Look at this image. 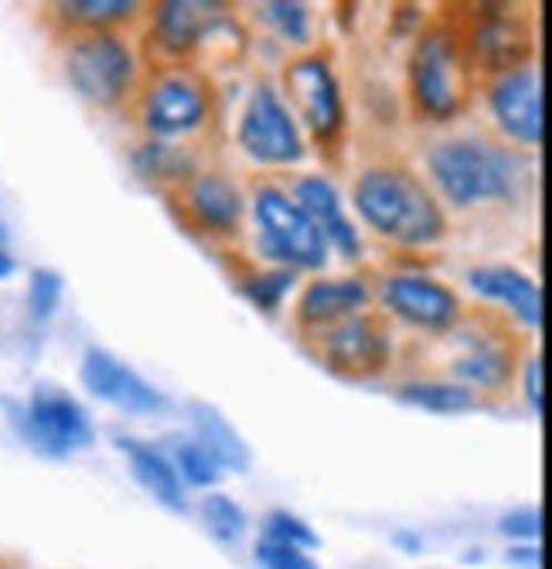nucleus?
Returning a JSON list of instances; mask_svg holds the SVG:
<instances>
[{
    "label": "nucleus",
    "instance_id": "5",
    "mask_svg": "<svg viewBox=\"0 0 552 569\" xmlns=\"http://www.w3.org/2000/svg\"><path fill=\"white\" fill-rule=\"evenodd\" d=\"M21 440L48 460H66L96 443L89 409L59 386H34L18 412Z\"/></svg>",
    "mask_w": 552,
    "mask_h": 569
},
{
    "label": "nucleus",
    "instance_id": "34",
    "mask_svg": "<svg viewBox=\"0 0 552 569\" xmlns=\"http://www.w3.org/2000/svg\"><path fill=\"white\" fill-rule=\"evenodd\" d=\"M522 382H525V402H529V409L535 412V420H542L545 417V358L542 355H532L525 361Z\"/></svg>",
    "mask_w": 552,
    "mask_h": 569
},
{
    "label": "nucleus",
    "instance_id": "19",
    "mask_svg": "<svg viewBox=\"0 0 552 569\" xmlns=\"http://www.w3.org/2000/svg\"><path fill=\"white\" fill-rule=\"evenodd\" d=\"M372 293L359 277H341V280H314L304 287L297 300V325L308 331H328L348 318H359L369 307Z\"/></svg>",
    "mask_w": 552,
    "mask_h": 569
},
{
    "label": "nucleus",
    "instance_id": "35",
    "mask_svg": "<svg viewBox=\"0 0 552 569\" xmlns=\"http://www.w3.org/2000/svg\"><path fill=\"white\" fill-rule=\"evenodd\" d=\"M18 273V256L11 249V229L0 222V283Z\"/></svg>",
    "mask_w": 552,
    "mask_h": 569
},
{
    "label": "nucleus",
    "instance_id": "27",
    "mask_svg": "<svg viewBox=\"0 0 552 569\" xmlns=\"http://www.w3.org/2000/svg\"><path fill=\"white\" fill-rule=\"evenodd\" d=\"M297 283V273L293 270H283V267H270V270H253L239 280V293L253 303L263 315H277L283 307V300L290 297Z\"/></svg>",
    "mask_w": 552,
    "mask_h": 569
},
{
    "label": "nucleus",
    "instance_id": "23",
    "mask_svg": "<svg viewBox=\"0 0 552 569\" xmlns=\"http://www.w3.org/2000/svg\"><path fill=\"white\" fill-rule=\"evenodd\" d=\"M395 399L433 417H461L478 409V396L458 382H407L395 389Z\"/></svg>",
    "mask_w": 552,
    "mask_h": 569
},
{
    "label": "nucleus",
    "instance_id": "1",
    "mask_svg": "<svg viewBox=\"0 0 552 569\" xmlns=\"http://www.w3.org/2000/svg\"><path fill=\"white\" fill-rule=\"evenodd\" d=\"M351 201L362 222L395 246L423 249L446 236L436 194L407 168H369L351 188Z\"/></svg>",
    "mask_w": 552,
    "mask_h": 569
},
{
    "label": "nucleus",
    "instance_id": "25",
    "mask_svg": "<svg viewBox=\"0 0 552 569\" xmlns=\"http://www.w3.org/2000/svg\"><path fill=\"white\" fill-rule=\"evenodd\" d=\"M171 447L164 450L174 463V471L181 478L184 488H215L222 481V468L215 463V457L191 437H171Z\"/></svg>",
    "mask_w": 552,
    "mask_h": 569
},
{
    "label": "nucleus",
    "instance_id": "21",
    "mask_svg": "<svg viewBox=\"0 0 552 569\" xmlns=\"http://www.w3.org/2000/svg\"><path fill=\"white\" fill-rule=\"evenodd\" d=\"M188 423H191V440L202 443L222 471L245 475L253 468V450L242 440V433L232 427V420L212 402H188Z\"/></svg>",
    "mask_w": 552,
    "mask_h": 569
},
{
    "label": "nucleus",
    "instance_id": "10",
    "mask_svg": "<svg viewBox=\"0 0 552 569\" xmlns=\"http://www.w3.org/2000/svg\"><path fill=\"white\" fill-rule=\"evenodd\" d=\"M283 86L293 102V117L308 123V130L321 143H334L344 133V99L331 66L318 56H304L290 62L283 72Z\"/></svg>",
    "mask_w": 552,
    "mask_h": 569
},
{
    "label": "nucleus",
    "instance_id": "20",
    "mask_svg": "<svg viewBox=\"0 0 552 569\" xmlns=\"http://www.w3.org/2000/svg\"><path fill=\"white\" fill-rule=\"evenodd\" d=\"M117 447H120V453L130 463L133 481L150 498H154L164 511H171V515H184L188 511V491H184V485H181V478L174 471L171 457L161 447L147 443V440H137V437H123V433H117Z\"/></svg>",
    "mask_w": 552,
    "mask_h": 569
},
{
    "label": "nucleus",
    "instance_id": "37",
    "mask_svg": "<svg viewBox=\"0 0 552 569\" xmlns=\"http://www.w3.org/2000/svg\"><path fill=\"white\" fill-rule=\"evenodd\" d=\"M395 546H403L407 552H420V546H423V542H420L413 532H399V536H395Z\"/></svg>",
    "mask_w": 552,
    "mask_h": 569
},
{
    "label": "nucleus",
    "instance_id": "11",
    "mask_svg": "<svg viewBox=\"0 0 552 569\" xmlns=\"http://www.w3.org/2000/svg\"><path fill=\"white\" fill-rule=\"evenodd\" d=\"M382 307L416 331L443 335L461 321V297L426 273H392L382 280Z\"/></svg>",
    "mask_w": 552,
    "mask_h": 569
},
{
    "label": "nucleus",
    "instance_id": "16",
    "mask_svg": "<svg viewBox=\"0 0 552 569\" xmlns=\"http://www.w3.org/2000/svg\"><path fill=\"white\" fill-rule=\"evenodd\" d=\"M468 287H471L478 297L494 300V303L505 307L522 328L542 331V321H545L542 287H539L532 277H525L522 270L505 267V263L474 267V270H468Z\"/></svg>",
    "mask_w": 552,
    "mask_h": 569
},
{
    "label": "nucleus",
    "instance_id": "14",
    "mask_svg": "<svg viewBox=\"0 0 552 569\" xmlns=\"http://www.w3.org/2000/svg\"><path fill=\"white\" fill-rule=\"evenodd\" d=\"M468 56L484 72H515L532 66L535 56V34L529 21L505 14V11H484V18L471 28L468 38Z\"/></svg>",
    "mask_w": 552,
    "mask_h": 569
},
{
    "label": "nucleus",
    "instance_id": "28",
    "mask_svg": "<svg viewBox=\"0 0 552 569\" xmlns=\"http://www.w3.org/2000/svg\"><path fill=\"white\" fill-rule=\"evenodd\" d=\"M202 522H205L209 536L222 546H235L249 529L242 505L232 501L229 495H219V491H209L202 498Z\"/></svg>",
    "mask_w": 552,
    "mask_h": 569
},
{
    "label": "nucleus",
    "instance_id": "6",
    "mask_svg": "<svg viewBox=\"0 0 552 569\" xmlns=\"http://www.w3.org/2000/svg\"><path fill=\"white\" fill-rule=\"evenodd\" d=\"M66 79L92 107H117L137 79V59L120 34L89 31L66 51Z\"/></svg>",
    "mask_w": 552,
    "mask_h": 569
},
{
    "label": "nucleus",
    "instance_id": "22",
    "mask_svg": "<svg viewBox=\"0 0 552 569\" xmlns=\"http://www.w3.org/2000/svg\"><path fill=\"white\" fill-rule=\"evenodd\" d=\"M450 376L458 379V386L464 389H481V392H501L512 382V355L505 345H474L468 355L450 361Z\"/></svg>",
    "mask_w": 552,
    "mask_h": 569
},
{
    "label": "nucleus",
    "instance_id": "29",
    "mask_svg": "<svg viewBox=\"0 0 552 569\" xmlns=\"http://www.w3.org/2000/svg\"><path fill=\"white\" fill-rule=\"evenodd\" d=\"M62 297H66V277L52 267H38L31 270L28 277V293H24V303H28V315L34 325H48L62 307Z\"/></svg>",
    "mask_w": 552,
    "mask_h": 569
},
{
    "label": "nucleus",
    "instance_id": "32",
    "mask_svg": "<svg viewBox=\"0 0 552 569\" xmlns=\"http://www.w3.org/2000/svg\"><path fill=\"white\" fill-rule=\"evenodd\" d=\"M253 552H257V562H260L263 569H321V566L311 559V552L293 549V546H283V542H273V539H267V536L257 539Z\"/></svg>",
    "mask_w": 552,
    "mask_h": 569
},
{
    "label": "nucleus",
    "instance_id": "36",
    "mask_svg": "<svg viewBox=\"0 0 552 569\" xmlns=\"http://www.w3.org/2000/svg\"><path fill=\"white\" fill-rule=\"evenodd\" d=\"M509 559H512V562H519V566L539 569V566H542V549H539V542H535V546H519V549H512V552H509Z\"/></svg>",
    "mask_w": 552,
    "mask_h": 569
},
{
    "label": "nucleus",
    "instance_id": "12",
    "mask_svg": "<svg viewBox=\"0 0 552 569\" xmlns=\"http://www.w3.org/2000/svg\"><path fill=\"white\" fill-rule=\"evenodd\" d=\"M488 107L498 130L522 147H542L545 140V96H542V72L535 66L498 76Z\"/></svg>",
    "mask_w": 552,
    "mask_h": 569
},
{
    "label": "nucleus",
    "instance_id": "18",
    "mask_svg": "<svg viewBox=\"0 0 552 569\" xmlns=\"http://www.w3.org/2000/svg\"><path fill=\"white\" fill-rule=\"evenodd\" d=\"M225 4L215 0H164L154 11V41L164 56H188L205 44L209 34L225 21Z\"/></svg>",
    "mask_w": 552,
    "mask_h": 569
},
{
    "label": "nucleus",
    "instance_id": "24",
    "mask_svg": "<svg viewBox=\"0 0 552 569\" xmlns=\"http://www.w3.org/2000/svg\"><path fill=\"white\" fill-rule=\"evenodd\" d=\"M59 18L76 24V28H89V31H110L123 21H130L140 4L137 0H62L56 4Z\"/></svg>",
    "mask_w": 552,
    "mask_h": 569
},
{
    "label": "nucleus",
    "instance_id": "33",
    "mask_svg": "<svg viewBox=\"0 0 552 569\" xmlns=\"http://www.w3.org/2000/svg\"><path fill=\"white\" fill-rule=\"evenodd\" d=\"M501 536H509L515 542H525V546H535L542 539V511L535 505H525V508H515L509 515H501L498 522Z\"/></svg>",
    "mask_w": 552,
    "mask_h": 569
},
{
    "label": "nucleus",
    "instance_id": "2",
    "mask_svg": "<svg viewBox=\"0 0 552 569\" xmlns=\"http://www.w3.org/2000/svg\"><path fill=\"white\" fill-rule=\"evenodd\" d=\"M430 178L454 209H474L484 201H509L519 188V161L484 140H443L426 158Z\"/></svg>",
    "mask_w": 552,
    "mask_h": 569
},
{
    "label": "nucleus",
    "instance_id": "7",
    "mask_svg": "<svg viewBox=\"0 0 552 569\" xmlns=\"http://www.w3.org/2000/svg\"><path fill=\"white\" fill-rule=\"evenodd\" d=\"M235 137L245 158H253L257 164H267V168H290L297 161H304V153H308V143H304V133H300L293 110L273 86L253 89V96H249L245 110L239 117Z\"/></svg>",
    "mask_w": 552,
    "mask_h": 569
},
{
    "label": "nucleus",
    "instance_id": "9",
    "mask_svg": "<svg viewBox=\"0 0 552 569\" xmlns=\"http://www.w3.org/2000/svg\"><path fill=\"white\" fill-rule=\"evenodd\" d=\"M79 379L92 399L127 412V417H158V412L168 409V396L154 382H147L123 358L99 345L86 348Z\"/></svg>",
    "mask_w": 552,
    "mask_h": 569
},
{
    "label": "nucleus",
    "instance_id": "15",
    "mask_svg": "<svg viewBox=\"0 0 552 569\" xmlns=\"http://www.w3.org/2000/svg\"><path fill=\"white\" fill-rule=\"evenodd\" d=\"M290 198L318 226L328 249H334L338 256H344V260H359L362 236H359L355 222L344 216V201H341V191L334 188V181H328L324 174H308L293 184Z\"/></svg>",
    "mask_w": 552,
    "mask_h": 569
},
{
    "label": "nucleus",
    "instance_id": "4",
    "mask_svg": "<svg viewBox=\"0 0 552 569\" xmlns=\"http://www.w3.org/2000/svg\"><path fill=\"white\" fill-rule=\"evenodd\" d=\"M253 222L260 232V249L267 260L283 270H324L328 242L304 209L277 184H260L253 191Z\"/></svg>",
    "mask_w": 552,
    "mask_h": 569
},
{
    "label": "nucleus",
    "instance_id": "8",
    "mask_svg": "<svg viewBox=\"0 0 552 569\" xmlns=\"http://www.w3.org/2000/svg\"><path fill=\"white\" fill-rule=\"evenodd\" d=\"M140 120L150 140H164V143L202 130L209 120V92L202 79L184 69L161 72L140 99Z\"/></svg>",
    "mask_w": 552,
    "mask_h": 569
},
{
    "label": "nucleus",
    "instance_id": "31",
    "mask_svg": "<svg viewBox=\"0 0 552 569\" xmlns=\"http://www.w3.org/2000/svg\"><path fill=\"white\" fill-rule=\"evenodd\" d=\"M263 536L273 539V542L293 546V549H304V552H311V549L321 546L318 532H314L304 519H300V515H293V511H287V508H273V511L267 515Z\"/></svg>",
    "mask_w": 552,
    "mask_h": 569
},
{
    "label": "nucleus",
    "instance_id": "13",
    "mask_svg": "<svg viewBox=\"0 0 552 569\" xmlns=\"http://www.w3.org/2000/svg\"><path fill=\"white\" fill-rule=\"evenodd\" d=\"M318 355L331 372L344 379H369L385 372L392 358V338L375 318L359 315L321 331Z\"/></svg>",
    "mask_w": 552,
    "mask_h": 569
},
{
    "label": "nucleus",
    "instance_id": "26",
    "mask_svg": "<svg viewBox=\"0 0 552 569\" xmlns=\"http://www.w3.org/2000/svg\"><path fill=\"white\" fill-rule=\"evenodd\" d=\"M133 168L147 181H188L194 174L191 153L164 140H147L140 150H133Z\"/></svg>",
    "mask_w": 552,
    "mask_h": 569
},
{
    "label": "nucleus",
    "instance_id": "3",
    "mask_svg": "<svg viewBox=\"0 0 552 569\" xmlns=\"http://www.w3.org/2000/svg\"><path fill=\"white\" fill-rule=\"evenodd\" d=\"M410 96L420 117L446 123L464 110L468 56L446 28H430L416 38L410 56Z\"/></svg>",
    "mask_w": 552,
    "mask_h": 569
},
{
    "label": "nucleus",
    "instance_id": "30",
    "mask_svg": "<svg viewBox=\"0 0 552 569\" xmlns=\"http://www.w3.org/2000/svg\"><path fill=\"white\" fill-rule=\"evenodd\" d=\"M267 28H273L287 44H308L311 41V11L300 0H270L260 8Z\"/></svg>",
    "mask_w": 552,
    "mask_h": 569
},
{
    "label": "nucleus",
    "instance_id": "17",
    "mask_svg": "<svg viewBox=\"0 0 552 569\" xmlns=\"http://www.w3.org/2000/svg\"><path fill=\"white\" fill-rule=\"evenodd\" d=\"M184 216L191 219V226H198L209 236H225L239 226L245 201L235 181H229L219 171H202L191 174L181 194Z\"/></svg>",
    "mask_w": 552,
    "mask_h": 569
}]
</instances>
